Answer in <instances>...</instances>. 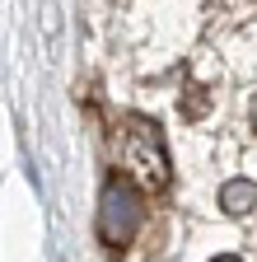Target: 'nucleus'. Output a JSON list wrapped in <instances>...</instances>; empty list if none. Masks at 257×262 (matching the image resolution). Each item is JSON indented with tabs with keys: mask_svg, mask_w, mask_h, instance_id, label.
I'll use <instances>...</instances> for the list:
<instances>
[{
	"mask_svg": "<svg viewBox=\"0 0 257 262\" xmlns=\"http://www.w3.org/2000/svg\"><path fill=\"white\" fill-rule=\"evenodd\" d=\"M141 215H145V206H141V192L131 187V178L112 173L99 196V239L108 248H126L141 229Z\"/></svg>",
	"mask_w": 257,
	"mask_h": 262,
	"instance_id": "obj_1",
	"label": "nucleus"
},
{
	"mask_svg": "<svg viewBox=\"0 0 257 262\" xmlns=\"http://www.w3.org/2000/svg\"><path fill=\"white\" fill-rule=\"evenodd\" d=\"M220 206L229 211V215H243V211H252V206H257V183H248V178L224 183V187H220Z\"/></svg>",
	"mask_w": 257,
	"mask_h": 262,
	"instance_id": "obj_2",
	"label": "nucleus"
},
{
	"mask_svg": "<svg viewBox=\"0 0 257 262\" xmlns=\"http://www.w3.org/2000/svg\"><path fill=\"white\" fill-rule=\"evenodd\" d=\"M211 262H239V257H234V253H220V257H211Z\"/></svg>",
	"mask_w": 257,
	"mask_h": 262,
	"instance_id": "obj_3",
	"label": "nucleus"
},
{
	"mask_svg": "<svg viewBox=\"0 0 257 262\" xmlns=\"http://www.w3.org/2000/svg\"><path fill=\"white\" fill-rule=\"evenodd\" d=\"M56 262H61V257H56Z\"/></svg>",
	"mask_w": 257,
	"mask_h": 262,
	"instance_id": "obj_4",
	"label": "nucleus"
},
{
	"mask_svg": "<svg viewBox=\"0 0 257 262\" xmlns=\"http://www.w3.org/2000/svg\"><path fill=\"white\" fill-rule=\"evenodd\" d=\"M252 117H257V113H252Z\"/></svg>",
	"mask_w": 257,
	"mask_h": 262,
	"instance_id": "obj_5",
	"label": "nucleus"
}]
</instances>
